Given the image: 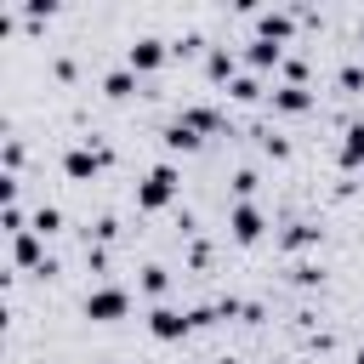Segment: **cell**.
Listing matches in <instances>:
<instances>
[{
	"label": "cell",
	"instance_id": "cell-5",
	"mask_svg": "<svg viewBox=\"0 0 364 364\" xmlns=\"http://www.w3.org/2000/svg\"><path fill=\"white\" fill-rule=\"evenodd\" d=\"M11 262H17V267H23V273H40V279H51V273H57V262H51V256H46V239H40V233H34V228H28V233H17V239H11Z\"/></svg>",
	"mask_w": 364,
	"mask_h": 364
},
{
	"label": "cell",
	"instance_id": "cell-8",
	"mask_svg": "<svg viewBox=\"0 0 364 364\" xmlns=\"http://www.w3.org/2000/svg\"><path fill=\"white\" fill-rule=\"evenodd\" d=\"M188 131H199V136H216V131H228V114L222 108H210V102H182V114H176Z\"/></svg>",
	"mask_w": 364,
	"mask_h": 364
},
{
	"label": "cell",
	"instance_id": "cell-18",
	"mask_svg": "<svg viewBox=\"0 0 364 364\" xmlns=\"http://www.w3.org/2000/svg\"><path fill=\"white\" fill-rule=\"evenodd\" d=\"M28 228H34V233H40V239H51V233H57V228H63V210H57V205H40V210H34V222H28Z\"/></svg>",
	"mask_w": 364,
	"mask_h": 364
},
{
	"label": "cell",
	"instance_id": "cell-13",
	"mask_svg": "<svg viewBox=\"0 0 364 364\" xmlns=\"http://www.w3.org/2000/svg\"><path fill=\"white\" fill-rule=\"evenodd\" d=\"M267 102H273V114H307L313 108V91L307 85H273Z\"/></svg>",
	"mask_w": 364,
	"mask_h": 364
},
{
	"label": "cell",
	"instance_id": "cell-9",
	"mask_svg": "<svg viewBox=\"0 0 364 364\" xmlns=\"http://www.w3.org/2000/svg\"><path fill=\"white\" fill-rule=\"evenodd\" d=\"M296 11H256V40H279V46H290V34H296Z\"/></svg>",
	"mask_w": 364,
	"mask_h": 364
},
{
	"label": "cell",
	"instance_id": "cell-3",
	"mask_svg": "<svg viewBox=\"0 0 364 364\" xmlns=\"http://www.w3.org/2000/svg\"><path fill=\"white\" fill-rule=\"evenodd\" d=\"M80 313H85L91 324H114V318H125V313H131V296H125L119 284H97V290H85Z\"/></svg>",
	"mask_w": 364,
	"mask_h": 364
},
{
	"label": "cell",
	"instance_id": "cell-23",
	"mask_svg": "<svg viewBox=\"0 0 364 364\" xmlns=\"http://www.w3.org/2000/svg\"><path fill=\"white\" fill-rule=\"evenodd\" d=\"M262 154L284 159V154H290V136H279V131H262Z\"/></svg>",
	"mask_w": 364,
	"mask_h": 364
},
{
	"label": "cell",
	"instance_id": "cell-21",
	"mask_svg": "<svg viewBox=\"0 0 364 364\" xmlns=\"http://www.w3.org/2000/svg\"><path fill=\"white\" fill-rule=\"evenodd\" d=\"M336 85H341L347 97H358V91H364V68H358V63H341V74H336Z\"/></svg>",
	"mask_w": 364,
	"mask_h": 364
},
{
	"label": "cell",
	"instance_id": "cell-15",
	"mask_svg": "<svg viewBox=\"0 0 364 364\" xmlns=\"http://www.w3.org/2000/svg\"><path fill=\"white\" fill-rule=\"evenodd\" d=\"M159 142H165V148H171V154H193V148H199V142H205V136H199V131H188V125H182V119H171V125H165V131H159Z\"/></svg>",
	"mask_w": 364,
	"mask_h": 364
},
{
	"label": "cell",
	"instance_id": "cell-12",
	"mask_svg": "<svg viewBox=\"0 0 364 364\" xmlns=\"http://www.w3.org/2000/svg\"><path fill=\"white\" fill-rule=\"evenodd\" d=\"M284 57H290V51H284L279 40H245V63H250L256 74H262V68H284Z\"/></svg>",
	"mask_w": 364,
	"mask_h": 364
},
{
	"label": "cell",
	"instance_id": "cell-14",
	"mask_svg": "<svg viewBox=\"0 0 364 364\" xmlns=\"http://www.w3.org/2000/svg\"><path fill=\"white\" fill-rule=\"evenodd\" d=\"M136 80H142V74H131V68H108V74H102V97H108V102H125V97L142 91Z\"/></svg>",
	"mask_w": 364,
	"mask_h": 364
},
{
	"label": "cell",
	"instance_id": "cell-6",
	"mask_svg": "<svg viewBox=\"0 0 364 364\" xmlns=\"http://www.w3.org/2000/svg\"><path fill=\"white\" fill-rule=\"evenodd\" d=\"M193 330V313H182V307H171V301H159L154 313H148V336L154 341H182Z\"/></svg>",
	"mask_w": 364,
	"mask_h": 364
},
{
	"label": "cell",
	"instance_id": "cell-7",
	"mask_svg": "<svg viewBox=\"0 0 364 364\" xmlns=\"http://www.w3.org/2000/svg\"><path fill=\"white\" fill-rule=\"evenodd\" d=\"M165 57H171V46H165L159 34H142V40L125 46V68H131V74H154Z\"/></svg>",
	"mask_w": 364,
	"mask_h": 364
},
{
	"label": "cell",
	"instance_id": "cell-1",
	"mask_svg": "<svg viewBox=\"0 0 364 364\" xmlns=\"http://www.w3.org/2000/svg\"><path fill=\"white\" fill-rule=\"evenodd\" d=\"M108 165H114V148H108L102 136H85V142H74V148L63 154V176H68V182H97Z\"/></svg>",
	"mask_w": 364,
	"mask_h": 364
},
{
	"label": "cell",
	"instance_id": "cell-2",
	"mask_svg": "<svg viewBox=\"0 0 364 364\" xmlns=\"http://www.w3.org/2000/svg\"><path fill=\"white\" fill-rule=\"evenodd\" d=\"M176 193H182V171L165 159V165H154V171L136 182V210H171Z\"/></svg>",
	"mask_w": 364,
	"mask_h": 364
},
{
	"label": "cell",
	"instance_id": "cell-11",
	"mask_svg": "<svg viewBox=\"0 0 364 364\" xmlns=\"http://www.w3.org/2000/svg\"><path fill=\"white\" fill-rule=\"evenodd\" d=\"M336 165H341V171H358V165H364V119H353V125L341 131V142H336Z\"/></svg>",
	"mask_w": 364,
	"mask_h": 364
},
{
	"label": "cell",
	"instance_id": "cell-20",
	"mask_svg": "<svg viewBox=\"0 0 364 364\" xmlns=\"http://www.w3.org/2000/svg\"><path fill=\"white\" fill-rule=\"evenodd\" d=\"M290 284L313 290V284H324V267H318V262H296V267H290Z\"/></svg>",
	"mask_w": 364,
	"mask_h": 364
},
{
	"label": "cell",
	"instance_id": "cell-19",
	"mask_svg": "<svg viewBox=\"0 0 364 364\" xmlns=\"http://www.w3.org/2000/svg\"><path fill=\"white\" fill-rule=\"evenodd\" d=\"M228 97H233V102H256V97H262V80H256V74H239V80L228 85Z\"/></svg>",
	"mask_w": 364,
	"mask_h": 364
},
{
	"label": "cell",
	"instance_id": "cell-4",
	"mask_svg": "<svg viewBox=\"0 0 364 364\" xmlns=\"http://www.w3.org/2000/svg\"><path fill=\"white\" fill-rule=\"evenodd\" d=\"M228 233H233V245H262V233H267L262 205H256V199H233V210H228Z\"/></svg>",
	"mask_w": 364,
	"mask_h": 364
},
{
	"label": "cell",
	"instance_id": "cell-16",
	"mask_svg": "<svg viewBox=\"0 0 364 364\" xmlns=\"http://www.w3.org/2000/svg\"><path fill=\"white\" fill-rule=\"evenodd\" d=\"M307 245H318V228H313V222H290V228L279 233V250H307Z\"/></svg>",
	"mask_w": 364,
	"mask_h": 364
},
{
	"label": "cell",
	"instance_id": "cell-17",
	"mask_svg": "<svg viewBox=\"0 0 364 364\" xmlns=\"http://www.w3.org/2000/svg\"><path fill=\"white\" fill-rule=\"evenodd\" d=\"M136 284H142V296H154V301H159V296H165V290H171V267H159V262H148V267H142V279H136Z\"/></svg>",
	"mask_w": 364,
	"mask_h": 364
},
{
	"label": "cell",
	"instance_id": "cell-10",
	"mask_svg": "<svg viewBox=\"0 0 364 364\" xmlns=\"http://www.w3.org/2000/svg\"><path fill=\"white\" fill-rule=\"evenodd\" d=\"M205 80L233 85V80H239V51H233V46H210V51H205Z\"/></svg>",
	"mask_w": 364,
	"mask_h": 364
},
{
	"label": "cell",
	"instance_id": "cell-24",
	"mask_svg": "<svg viewBox=\"0 0 364 364\" xmlns=\"http://www.w3.org/2000/svg\"><path fill=\"white\" fill-rule=\"evenodd\" d=\"M353 364H364V341H358V353H353Z\"/></svg>",
	"mask_w": 364,
	"mask_h": 364
},
{
	"label": "cell",
	"instance_id": "cell-22",
	"mask_svg": "<svg viewBox=\"0 0 364 364\" xmlns=\"http://www.w3.org/2000/svg\"><path fill=\"white\" fill-rule=\"evenodd\" d=\"M256 182H262V176H256L250 165H239V171H233V193H239V199H250V193H256Z\"/></svg>",
	"mask_w": 364,
	"mask_h": 364
},
{
	"label": "cell",
	"instance_id": "cell-25",
	"mask_svg": "<svg viewBox=\"0 0 364 364\" xmlns=\"http://www.w3.org/2000/svg\"><path fill=\"white\" fill-rule=\"evenodd\" d=\"M210 364H239V358H210Z\"/></svg>",
	"mask_w": 364,
	"mask_h": 364
}]
</instances>
